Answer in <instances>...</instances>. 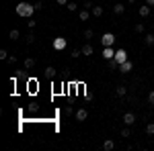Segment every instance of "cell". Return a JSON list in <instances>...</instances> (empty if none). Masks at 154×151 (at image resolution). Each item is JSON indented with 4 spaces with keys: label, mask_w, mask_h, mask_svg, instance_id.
Listing matches in <instances>:
<instances>
[{
    "label": "cell",
    "mask_w": 154,
    "mask_h": 151,
    "mask_svg": "<svg viewBox=\"0 0 154 151\" xmlns=\"http://www.w3.org/2000/svg\"><path fill=\"white\" fill-rule=\"evenodd\" d=\"M14 10L19 16H23V19H31L33 16V12H35V4H29V2H19L17 6H14Z\"/></svg>",
    "instance_id": "obj_1"
},
{
    "label": "cell",
    "mask_w": 154,
    "mask_h": 151,
    "mask_svg": "<svg viewBox=\"0 0 154 151\" xmlns=\"http://www.w3.org/2000/svg\"><path fill=\"white\" fill-rule=\"evenodd\" d=\"M51 45H54V49H56V51H64V49H66V45H68V41H66L64 37H56Z\"/></svg>",
    "instance_id": "obj_2"
},
{
    "label": "cell",
    "mask_w": 154,
    "mask_h": 151,
    "mask_svg": "<svg viewBox=\"0 0 154 151\" xmlns=\"http://www.w3.org/2000/svg\"><path fill=\"white\" fill-rule=\"evenodd\" d=\"M101 43H103V47H113V43H115V35H113V33H105V35L101 37Z\"/></svg>",
    "instance_id": "obj_3"
},
{
    "label": "cell",
    "mask_w": 154,
    "mask_h": 151,
    "mask_svg": "<svg viewBox=\"0 0 154 151\" xmlns=\"http://www.w3.org/2000/svg\"><path fill=\"white\" fill-rule=\"evenodd\" d=\"M115 61H117V63H123V61H128V51H125V49H117V51H115Z\"/></svg>",
    "instance_id": "obj_4"
},
{
    "label": "cell",
    "mask_w": 154,
    "mask_h": 151,
    "mask_svg": "<svg viewBox=\"0 0 154 151\" xmlns=\"http://www.w3.org/2000/svg\"><path fill=\"white\" fill-rule=\"evenodd\" d=\"M86 118H88V110H86V108H78V110H76V121H78V123H84Z\"/></svg>",
    "instance_id": "obj_5"
},
{
    "label": "cell",
    "mask_w": 154,
    "mask_h": 151,
    "mask_svg": "<svg viewBox=\"0 0 154 151\" xmlns=\"http://www.w3.org/2000/svg\"><path fill=\"white\" fill-rule=\"evenodd\" d=\"M131 68H134V63H131L130 59H128V61H123V63H119V71H121V74H130Z\"/></svg>",
    "instance_id": "obj_6"
},
{
    "label": "cell",
    "mask_w": 154,
    "mask_h": 151,
    "mask_svg": "<svg viewBox=\"0 0 154 151\" xmlns=\"http://www.w3.org/2000/svg\"><path fill=\"white\" fill-rule=\"evenodd\" d=\"M115 51H117V49H113V47H105V49H103V57H105L107 61L113 59L115 57Z\"/></svg>",
    "instance_id": "obj_7"
},
{
    "label": "cell",
    "mask_w": 154,
    "mask_h": 151,
    "mask_svg": "<svg viewBox=\"0 0 154 151\" xmlns=\"http://www.w3.org/2000/svg\"><path fill=\"white\" fill-rule=\"evenodd\" d=\"M123 123H125L128 127L134 125V123H136V115H134V112H125V115H123Z\"/></svg>",
    "instance_id": "obj_8"
},
{
    "label": "cell",
    "mask_w": 154,
    "mask_h": 151,
    "mask_svg": "<svg viewBox=\"0 0 154 151\" xmlns=\"http://www.w3.org/2000/svg\"><path fill=\"white\" fill-rule=\"evenodd\" d=\"M43 76H45L48 80H54V78H56V68H51V65H49V68H45Z\"/></svg>",
    "instance_id": "obj_9"
},
{
    "label": "cell",
    "mask_w": 154,
    "mask_h": 151,
    "mask_svg": "<svg viewBox=\"0 0 154 151\" xmlns=\"http://www.w3.org/2000/svg\"><path fill=\"white\" fill-rule=\"evenodd\" d=\"M91 14H93V12L88 10V8H82V10L78 12V19H80V21L84 23V21H88V16H91Z\"/></svg>",
    "instance_id": "obj_10"
},
{
    "label": "cell",
    "mask_w": 154,
    "mask_h": 151,
    "mask_svg": "<svg viewBox=\"0 0 154 151\" xmlns=\"http://www.w3.org/2000/svg\"><path fill=\"white\" fill-rule=\"evenodd\" d=\"M91 12H93V16H97V19H99V16H103L105 8H103V6H93V8H91Z\"/></svg>",
    "instance_id": "obj_11"
},
{
    "label": "cell",
    "mask_w": 154,
    "mask_h": 151,
    "mask_svg": "<svg viewBox=\"0 0 154 151\" xmlns=\"http://www.w3.org/2000/svg\"><path fill=\"white\" fill-rule=\"evenodd\" d=\"M115 94H117V96H125V94H128V88H125L123 84H119L117 88H115Z\"/></svg>",
    "instance_id": "obj_12"
},
{
    "label": "cell",
    "mask_w": 154,
    "mask_h": 151,
    "mask_svg": "<svg viewBox=\"0 0 154 151\" xmlns=\"http://www.w3.org/2000/svg\"><path fill=\"white\" fill-rule=\"evenodd\" d=\"M25 68H27V70H33V68H35V57H27L25 59Z\"/></svg>",
    "instance_id": "obj_13"
},
{
    "label": "cell",
    "mask_w": 154,
    "mask_h": 151,
    "mask_svg": "<svg viewBox=\"0 0 154 151\" xmlns=\"http://www.w3.org/2000/svg\"><path fill=\"white\" fill-rule=\"evenodd\" d=\"M144 43H146L148 47H152L154 45V33H148V35L144 37Z\"/></svg>",
    "instance_id": "obj_14"
},
{
    "label": "cell",
    "mask_w": 154,
    "mask_h": 151,
    "mask_svg": "<svg viewBox=\"0 0 154 151\" xmlns=\"http://www.w3.org/2000/svg\"><path fill=\"white\" fill-rule=\"evenodd\" d=\"M27 88H29V92H31V94H35V92H37V82H35V80L27 82Z\"/></svg>",
    "instance_id": "obj_15"
},
{
    "label": "cell",
    "mask_w": 154,
    "mask_h": 151,
    "mask_svg": "<svg viewBox=\"0 0 154 151\" xmlns=\"http://www.w3.org/2000/svg\"><path fill=\"white\" fill-rule=\"evenodd\" d=\"M93 51H95V49H93V45H88V43H86V45H82V55H93Z\"/></svg>",
    "instance_id": "obj_16"
},
{
    "label": "cell",
    "mask_w": 154,
    "mask_h": 151,
    "mask_svg": "<svg viewBox=\"0 0 154 151\" xmlns=\"http://www.w3.org/2000/svg\"><path fill=\"white\" fill-rule=\"evenodd\" d=\"M113 147H115V143H113V141H111V139H107L105 143H103V149H105V151H111V149H113Z\"/></svg>",
    "instance_id": "obj_17"
},
{
    "label": "cell",
    "mask_w": 154,
    "mask_h": 151,
    "mask_svg": "<svg viewBox=\"0 0 154 151\" xmlns=\"http://www.w3.org/2000/svg\"><path fill=\"white\" fill-rule=\"evenodd\" d=\"M113 12H115V14H123V12H125V6H123V4H115V6H113Z\"/></svg>",
    "instance_id": "obj_18"
},
{
    "label": "cell",
    "mask_w": 154,
    "mask_h": 151,
    "mask_svg": "<svg viewBox=\"0 0 154 151\" xmlns=\"http://www.w3.org/2000/svg\"><path fill=\"white\" fill-rule=\"evenodd\" d=\"M140 16H148V14H150V6H148V4H146V6H140Z\"/></svg>",
    "instance_id": "obj_19"
},
{
    "label": "cell",
    "mask_w": 154,
    "mask_h": 151,
    "mask_svg": "<svg viewBox=\"0 0 154 151\" xmlns=\"http://www.w3.org/2000/svg\"><path fill=\"white\" fill-rule=\"evenodd\" d=\"M66 8H68V10H70V12H74V10H78V4H76V2H74V0H70V2H68V6H66Z\"/></svg>",
    "instance_id": "obj_20"
},
{
    "label": "cell",
    "mask_w": 154,
    "mask_h": 151,
    "mask_svg": "<svg viewBox=\"0 0 154 151\" xmlns=\"http://www.w3.org/2000/svg\"><path fill=\"white\" fill-rule=\"evenodd\" d=\"M8 37H11L12 41H14V39H19V37H21V33H19V29H12L11 33H8Z\"/></svg>",
    "instance_id": "obj_21"
},
{
    "label": "cell",
    "mask_w": 154,
    "mask_h": 151,
    "mask_svg": "<svg viewBox=\"0 0 154 151\" xmlns=\"http://www.w3.org/2000/svg\"><path fill=\"white\" fill-rule=\"evenodd\" d=\"M93 37H95V31L93 29H86L84 31V39H93Z\"/></svg>",
    "instance_id": "obj_22"
},
{
    "label": "cell",
    "mask_w": 154,
    "mask_h": 151,
    "mask_svg": "<svg viewBox=\"0 0 154 151\" xmlns=\"http://www.w3.org/2000/svg\"><path fill=\"white\" fill-rule=\"evenodd\" d=\"M146 133H148V135H154V123H148V125H146Z\"/></svg>",
    "instance_id": "obj_23"
},
{
    "label": "cell",
    "mask_w": 154,
    "mask_h": 151,
    "mask_svg": "<svg viewBox=\"0 0 154 151\" xmlns=\"http://www.w3.org/2000/svg\"><path fill=\"white\" fill-rule=\"evenodd\" d=\"M134 31H136V33H144V23H138L134 27Z\"/></svg>",
    "instance_id": "obj_24"
},
{
    "label": "cell",
    "mask_w": 154,
    "mask_h": 151,
    "mask_svg": "<svg viewBox=\"0 0 154 151\" xmlns=\"http://www.w3.org/2000/svg\"><path fill=\"white\" fill-rule=\"evenodd\" d=\"M27 110H29V112H37V110H39V104H29Z\"/></svg>",
    "instance_id": "obj_25"
},
{
    "label": "cell",
    "mask_w": 154,
    "mask_h": 151,
    "mask_svg": "<svg viewBox=\"0 0 154 151\" xmlns=\"http://www.w3.org/2000/svg\"><path fill=\"white\" fill-rule=\"evenodd\" d=\"M70 55H72V57H80V55H82V49H74Z\"/></svg>",
    "instance_id": "obj_26"
},
{
    "label": "cell",
    "mask_w": 154,
    "mask_h": 151,
    "mask_svg": "<svg viewBox=\"0 0 154 151\" xmlns=\"http://www.w3.org/2000/svg\"><path fill=\"white\" fill-rule=\"evenodd\" d=\"M35 25H37V21H35V19H33V16H31V19H29V23H27V27H29V29H33Z\"/></svg>",
    "instance_id": "obj_27"
},
{
    "label": "cell",
    "mask_w": 154,
    "mask_h": 151,
    "mask_svg": "<svg viewBox=\"0 0 154 151\" xmlns=\"http://www.w3.org/2000/svg\"><path fill=\"white\" fill-rule=\"evenodd\" d=\"M121 137H125V139H128V137H131L130 129H123V131H121Z\"/></svg>",
    "instance_id": "obj_28"
},
{
    "label": "cell",
    "mask_w": 154,
    "mask_h": 151,
    "mask_svg": "<svg viewBox=\"0 0 154 151\" xmlns=\"http://www.w3.org/2000/svg\"><path fill=\"white\" fill-rule=\"evenodd\" d=\"M0 59H8V53H6V49H0Z\"/></svg>",
    "instance_id": "obj_29"
},
{
    "label": "cell",
    "mask_w": 154,
    "mask_h": 151,
    "mask_svg": "<svg viewBox=\"0 0 154 151\" xmlns=\"http://www.w3.org/2000/svg\"><path fill=\"white\" fill-rule=\"evenodd\" d=\"M148 102H150V104L154 106V90H152V92H150V94H148Z\"/></svg>",
    "instance_id": "obj_30"
},
{
    "label": "cell",
    "mask_w": 154,
    "mask_h": 151,
    "mask_svg": "<svg viewBox=\"0 0 154 151\" xmlns=\"http://www.w3.org/2000/svg\"><path fill=\"white\" fill-rule=\"evenodd\" d=\"M27 41H29V43H35V35H33V33H29V35H27Z\"/></svg>",
    "instance_id": "obj_31"
},
{
    "label": "cell",
    "mask_w": 154,
    "mask_h": 151,
    "mask_svg": "<svg viewBox=\"0 0 154 151\" xmlns=\"http://www.w3.org/2000/svg\"><path fill=\"white\" fill-rule=\"evenodd\" d=\"M93 6H95V4H93V2H88V0H86V2H84V6H82V8H88V10H91V8H93Z\"/></svg>",
    "instance_id": "obj_32"
},
{
    "label": "cell",
    "mask_w": 154,
    "mask_h": 151,
    "mask_svg": "<svg viewBox=\"0 0 154 151\" xmlns=\"http://www.w3.org/2000/svg\"><path fill=\"white\" fill-rule=\"evenodd\" d=\"M68 2H70V0H58L60 6H68Z\"/></svg>",
    "instance_id": "obj_33"
},
{
    "label": "cell",
    "mask_w": 154,
    "mask_h": 151,
    "mask_svg": "<svg viewBox=\"0 0 154 151\" xmlns=\"http://www.w3.org/2000/svg\"><path fill=\"white\" fill-rule=\"evenodd\" d=\"M41 8H43V4H41V0H39V2H35V10H41Z\"/></svg>",
    "instance_id": "obj_34"
},
{
    "label": "cell",
    "mask_w": 154,
    "mask_h": 151,
    "mask_svg": "<svg viewBox=\"0 0 154 151\" xmlns=\"http://www.w3.org/2000/svg\"><path fill=\"white\" fill-rule=\"evenodd\" d=\"M64 112H66V115L70 116V115H72V112H74V110H72V106H66V110H64Z\"/></svg>",
    "instance_id": "obj_35"
},
{
    "label": "cell",
    "mask_w": 154,
    "mask_h": 151,
    "mask_svg": "<svg viewBox=\"0 0 154 151\" xmlns=\"http://www.w3.org/2000/svg\"><path fill=\"white\" fill-rule=\"evenodd\" d=\"M6 61H8V63H14V61H17V57H14V55H8V59H6Z\"/></svg>",
    "instance_id": "obj_36"
},
{
    "label": "cell",
    "mask_w": 154,
    "mask_h": 151,
    "mask_svg": "<svg viewBox=\"0 0 154 151\" xmlns=\"http://www.w3.org/2000/svg\"><path fill=\"white\" fill-rule=\"evenodd\" d=\"M146 4H148V6H154V0H146Z\"/></svg>",
    "instance_id": "obj_37"
},
{
    "label": "cell",
    "mask_w": 154,
    "mask_h": 151,
    "mask_svg": "<svg viewBox=\"0 0 154 151\" xmlns=\"http://www.w3.org/2000/svg\"><path fill=\"white\" fill-rule=\"evenodd\" d=\"M128 2H130V4H134V2H136V0H128Z\"/></svg>",
    "instance_id": "obj_38"
}]
</instances>
